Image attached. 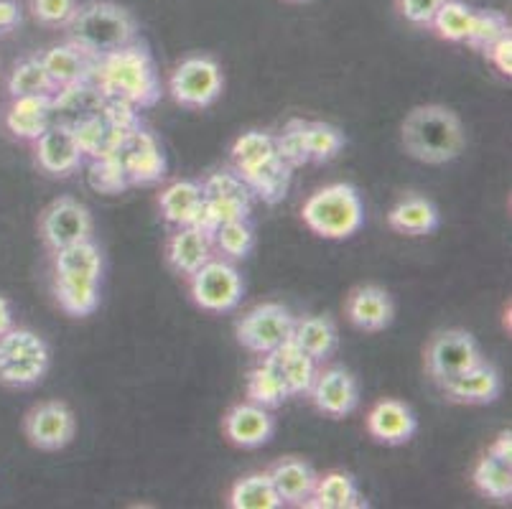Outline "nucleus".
Returning <instances> with one entry per match:
<instances>
[{
    "instance_id": "obj_1",
    "label": "nucleus",
    "mask_w": 512,
    "mask_h": 509,
    "mask_svg": "<svg viewBox=\"0 0 512 509\" xmlns=\"http://www.w3.org/2000/svg\"><path fill=\"white\" fill-rule=\"evenodd\" d=\"M92 84L105 100L125 102L138 112L148 110L161 100V79L146 44L133 41L113 54L97 59L92 69Z\"/></svg>"
},
{
    "instance_id": "obj_6",
    "label": "nucleus",
    "mask_w": 512,
    "mask_h": 509,
    "mask_svg": "<svg viewBox=\"0 0 512 509\" xmlns=\"http://www.w3.org/2000/svg\"><path fill=\"white\" fill-rule=\"evenodd\" d=\"M204 204L199 209V217L194 227H202L204 232L212 235L222 222L232 219H250L253 214L255 196L248 189V184L240 176L225 168V171H214L212 176L202 181Z\"/></svg>"
},
{
    "instance_id": "obj_16",
    "label": "nucleus",
    "mask_w": 512,
    "mask_h": 509,
    "mask_svg": "<svg viewBox=\"0 0 512 509\" xmlns=\"http://www.w3.org/2000/svg\"><path fill=\"white\" fill-rule=\"evenodd\" d=\"M222 433L237 448H260L276 436V415L253 400H242L225 413Z\"/></svg>"
},
{
    "instance_id": "obj_5",
    "label": "nucleus",
    "mask_w": 512,
    "mask_h": 509,
    "mask_svg": "<svg viewBox=\"0 0 512 509\" xmlns=\"http://www.w3.org/2000/svg\"><path fill=\"white\" fill-rule=\"evenodd\" d=\"M51 367V347L34 329L13 324L0 336V385L29 390L39 385Z\"/></svg>"
},
{
    "instance_id": "obj_11",
    "label": "nucleus",
    "mask_w": 512,
    "mask_h": 509,
    "mask_svg": "<svg viewBox=\"0 0 512 509\" xmlns=\"http://www.w3.org/2000/svg\"><path fill=\"white\" fill-rule=\"evenodd\" d=\"M39 235L51 252L87 242L95 235V219L90 209L72 196H59L39 217Z\"/></svg>"
},
{
    "instance_id": "obj_35",
    "label": "nucleus",
    "mask_w": 512,
    "mask_h": 509,
    "mask_svg": "<svg viewBox=\"0 0 512 509\" xmlns=\"http://www.w3.org/2000/svg\"><path fill=\"white\" fill-rule=\"evenodd\" d=\"M291 179H293V168L283 161L281 156H276L273 161L265 163L263 168H258L255 174H250L245 179L248 189L253 191L255 199H260L268 207H276L278 202H283L291 189Z\"/></svg>"
},
{
    "instance_id": "obj_27",
    "label": "nucleus",
    "mask_w": 512,
    "mask_h": 509,
    "mask_svg": "<svg viewBox=\"0 0 512 509\" xmlns=\"http://www.w3.org/2000/svg\"><path fill=\"white\" fill-rule=\"evenodd\" d=\"M105 102L107 100L102 97V92L92 82L64 87V90H59L54 95V115H51V123L77 128L79 123H85V120L100 115Z\"/></svg>"
},
{
    "instance_id": "obj_23",
    "label": "nucleus",
    "mask_w": 512,
    "mask_h": 509,
    "mask_svg": "<svg viewBox=\"0 0 512 509\" xmlns=\"http://www.w3.org/2000/svg\"><path fill=\"white\" fill-rule=\"evenodd\" d=\"M268 476H271L283 507H306L316 487V479H319L314 466L309 461L299 459V456H283V459H278L268 469Z\"/></svg>"
},
{
    "instance_id": "obj_38",
    "label": "nucleus",
    "mask_w": 512,
    "mask_h": 509,
    "mask_svg": "<svg viewBox=\"0 0 512 509\" xmlns=\"http://www.w3.org/2000/svg\"><path fill=\"white\" fill-rule=\"evenodd\" d=\"M474 21V8H469L462 0H446L444 6L436 11L431 28L436 36L451 44H467V36L472 31Z\"/></svg>"
},
{
    "instance_id": "obj_30",
    "label": "nucleus",
    "mask_w": 512,
    "mask_h": 509,
    "mask_svg": "<svg viewBox=\"0 0 512 509\" xmlns=\"http://www.w3.org/2000/svg\"><path fill=\"white\" fill-rule=\"evenodd\" d=\"M291 342L304 349L314 362L324 364L339 347V329L329 316H304L293 321Z\"/></svg>"
},
{
    "instance_id": "obj_49",
    "label": "nucleus",
    "mask_w": 512,
    "mask_h": 509,
    "mask_svg": "<svg viewBox=\"0 0 512 509\" xmlns=\"http://www.w3.org/2000/svg\"><path fill=\"white\" fill-rule=\"evenodd\" d=\"M0 36H3V34H0Z\"/></svg>"
},
{
    "instance_id": "obj_34",
    "label": "nucleus",
    "mask_w": 512,
    "mask_h": 509,
    "mask_svg": "<svg viewBox=\"0 0 512 509\" xmlns=\"http://www.w3.org/2000/svg\"><path fill=\"white\" fill-rule=\"evenodd\" d=\"M271 354L276 357L278 370H281L283 380H286L288 390H291V398L293 395H309L316 372H319V362H314L304 349L296 347L293 342H286L281 349Z\"/></svg>"
},
{
    "instance_id": "obj_46",
    "label": "nucleus",
    "mask_w": 512,
    "mask_h": 509,
    "mask_svg": "<svg viewBox=\"0 0 512 509\" xmlns=\"http://www.w3.org/2000/svg\"><path fill=\"white\" fill-rule=\"evenodd\" d=\"M21 8L18 0H0V34L6 36L21 26Z\"/></svg>"
},
{
    "instance_id": "obj_39",
    "label": "nucleus",
    "mask_w": 512,
    "mask_h": 509,
    "mask_svg": "<svg viewBox=\"0 0 512 509\" xmlns=\"http://www.w3.org/2000/svg\"><path fill=\"white\" fill-rule=\"evenodd\" d=\"M306 138V153H309V163H329L342 153L344 148V133L329 123H319V120H306L304 125Z\"/></svg>"
},
{
    "instance_id": "obj_22",
    "label": "nucleus",
    "mask_w": 512,
    "mask_h": 509,
    "mask_svg": "<svg viewBox=\"0 0 512 509\" xmlns=\"http://www.w3.org/2000/svg\"><path fill=\"white\" fill-rule=\"evenodd\" d=\"M51 115H54V95L11 97L3 123H6V130L13 138L34 143L51 125Z\"/></svg>"
},
{
    "instance_id": "obj_2",
    "label": "nucleus",
    "mask_w": 512,
    "mask_h": 509,
    "mask_svg": "<svg viewBox=\"0 0 512 509\" xmlns=\"http://www.w3.org/2000/svg\"><path fill=\"white\" fill-rule=\"evenodd\" d=\"M400 143L406 153L426 166L456 161L467 146V133L454 110L444 105H418L400 125Z\"/></svg>"
},
{
    "instance_id": "obj_21",
    "label": "nucleus",
    "mask_w": 512,
    "mask_h": 509,
    "mask_svg": "<svg viewBox=\"0 0 512 509\" xmlns=\"http://www.w3.org/2000/svg\"><path fill=\"white\" fill-rule=\"evenodd\" d=\"M214 258L212 235L202 227L186 224V227H174V232L166 240V263L181 278L197 273L204 263Z\"/></svg>"
},
{
    "instance_id": "obj_13",
    "label": "nucleus",
    "mask_w": 512,
    "mask_h": 509,
    "mask_svg": "<svg viewBox=\"0 0 512 509\" xmlns=\"http://www.w3.org/2000/svg\"><path fill=\"white\" fill-rule=\"evenodd\" d=\"M23 433L39 451H62L74 441L77 418L64 400H44L26 413Z\"/></svg>"
},
{
    "instance_id": "obj_29",
    "label": "nucleus",
    "mask_w": 512,
    "mask_h": 509,
    "mask_svg": "<svg viewBox=\"0 0 512 509\" xmlns=\"http://www.w3.org/2000/svg\"><path fill=\"white\" fill-rule=\"evenodd\" d=\"M100 280L92 275H57L54 273V296L59 308L74 319L92 316L100 306Z\"/></svg>"
},
{
    "instance_id": "obj_40",
    "label": "nucleus",
    "mask_w": 512,
    "mask_h": 509,
    "mask_svg": "<svg viewBox=\"0 0 512 509\" xmlns=\"http://www.w3.org/2000/svg\"><path fill=\"white\" fill-rule=\"evenodd\" d=\"M90 186L100 194H123L130 189L125 168L118 156H105V158H92L90 163Z\"/></svg>"
},
{
    "instance_id": "obj_24",
    "label": "nucleus",
    "mask_w": 512,
    "mask_h": 509,
    "mask_svg": "<svg viewBox=\"0 0 512 509\" xmlns=\"http://www.w3.org/2000/svg\"><path fill=\"white\" fill-rule=\"evenodd\" d=\"M439 224V207L421 194L400 196L388 212L390 230L406 237H426L439 230Z\"/></svg>"
},
{
    "instance_id": "obj_20",
    "label": "nucleus",
    "mask_w": 512,
    "mask_h": 509,
    "mask_svg": "<svg viewBox=\"0 0 512 509\" xmlns=\"http://www.w3.org/2000/svg\"><path fill=\"white\" fill-rule=\"evenodd\" d=\"M444 395L449 403L456 405H490L502 395V375L495 364L477 362L474 367L456 375L454 380L446 382Z\"/></svg>"
},
{
    "instance_id": "obj_31",
    "label": "nucleus",
    "mask_w": 512,
    "mask_h": 509,
    "mask_svg": "<svg viewBox=\"0 0 512 509\" xmlns=\"http://www.w3.org/2000/svg\"><path fill=\"white\" fill-rule=\"evenodd\" d=\"M276 156V135L265 133V130H248V133H242L230 148L232 171L242 181L248 179L250 174H255L258 168H263L268 161H273Z\"/></svg>"
},
{
    "instance_id": "obj_8",
    "label": "nucleus",
    "mask_w": 512,
    "mask_h": 509,
    "mask_svg": "<svg viewBox=\"0 0 512 509\" xmlns=\"http://www.w3.org/2000/svg\"><path fill=\"white\" fill-rule=\"evenodd\" d=\"M186 283H189V296L194 306L207 314H230L245 296V280L237 270V263L220 255H214L197 273L189 275Z\"/></svg>"
},
{
    "instance_id": "obj_33",
    "label": "nucleus",
    "mask_w": 512,
    "mask_h": 509,
    "mask_svg": "<svg viewBox=\"0 0 512 509\" xmlns=\"http://www.w3.org/2000/svg\"><path fill=\"white\" fill-rule=\"evenodd\" d=\"M227 507L232 509H281L283 502L273 487L268 471L248 474L232 484L227 494Z\"/></svg>"
},
{
    "instance_id": "obj_47",
    "label": "nucleus",
    "mask_w": 512,
    "mask_h": 509,
    "mask_svg": "<svg viewBox=\"0 0 512 509\" xmlns=\"http://www.w3.org/2000/svg\"><path fill=\"white\" fill-rule=\"evenodd\" d=\"M13 324H16V321H13L11 301H8V298L3 296V293H0V336L6 334V331L11 329Z\"/></svg>"
},
{
    "instance_id": "obj_44",
    "label": "nucleus",
    "mask_w": 512,
    "mask_h": 509,
    "mask_svg": "<svg viewBox=\"0 0 512 509\" xmlns=\"http://www.w3.org/2000/svg\"><path fill=\"white\" fill-rule=\"evenodd\" d=\"M444 3L446 0H398V11L413 26H431L436 11Z\"/></svg>"
},
{
    "instance_id": "obj_41",
    "label": "nucleus",
    "mask_w": 512,
    "mask_h": 509,
    "mask_svg": "<svg viewBox=\"0 0 512 509\" xmlns=\"http://www.w3.org/2000/svg\"><path fill=\"white\" fill-rule=\"evenodd\" d=\"M510 34V21H507L505 13L500 11H474L472 31L467 36V44L472 49L484 51L487 46L495 44L500 36Z\"/></svg>"
},
{
    "instance_id": "obj_26",
    "label": "nucleus",
    "mask_w": 512,
    "mask_h": 509,
    "mask_svg": "<svg viewBox=\"0 0 512 509\" xmlns=\"http://www.w3.org/2000/svg\"><path fill=\"white\" fill-rule=\"evenodd\" d=\"M204 204L202 181L194 179H176L166 184L158 194V209L161 217L171 227H186L194 224L199 217V209Z\"/></svg>"
},
{
    "instance_id": "obj_48",
    "label": "nucleus",
    "mask_w": 512,
    "mask_h": 509,
    "mask_svg": "<svg viewBox=\"0 0 512 509\" xmlns=\"http://www.w3.org/2000/svg\"><path fill=\"white\" fill-rule=\"evenodd\" d=\"M291 3H304V0H291Z\"/></svg>"
},
{
    "instance_id": "obj_42",
    "label": "nucleus",
    "mask_w": 512,
    "mask_h": 509,
    "mask_svg": "<svg viewBox=\"0 0 512 509\" xmlns=\"http://www.w3.org/2000/svg\"><path fill=\"white\" fill-rule=\"evenodd\" d=\"M306 120L293 118L283 128V133L276 135V153L288 163L291 168H299L309 163V153H306V138H304Z\"/></svg>"
},
{
    "instance_id": "obj_36",
    "label": "nucleus",
    "mask_w": 512,
    "mask_h": 509,
    "mask_svg": "<svg viewBox=\"0 0 512 509\" xmlns=\"http://www.w3.org/2000/svg\"><path fill=\"white\" fill-rule=\"evenodd\" d=\"M214 255L240 263V260L250 258L255 250V227L250 219H232V222H222L217 230L212 232Z\"/></svg>"
},
{
    "instance_id": "obj_10",
    "label": "nucleus",
    "mask_w": 512,
    "mask_h": 509,
    "mask_svg": "<svg viewBox=\"0 0 512 509\" xmlns=\"http://www.w3.org/2000/svg\"><path fill=\"white\" fill-rule=\"evenodd\" d=\"M482 349H479L477 339L464 329H444L436 331L431 336V342L426 344L423 352V364H426L428 377L439 387L454 380L456 375H462L464 370L482 362Z\"/></svg>"
},
{
    "instance_id": "obj_18",
    "label": "nucleus",
    "mask_w": 512,
    "mask_h": 509,
    "mask_svg": "<svg viewBox=\"0 0 512 509\" xmlns=\"http://www.w3.org/2000/svg\"><path fill=\"white\" fill-rule=\"evenodd\" d=\"M344 314L355 329L365 331V334H377L395 321L393 296L375 283L357 286L344 301Z\"/></svg>"
},
{
    "instance_id": "obj_17",
    "label": "nucleus",
    "mask_w": 512,
    "mask_h": 509,
    "mask_svg": "<svg viewBox=\"0 0 512 509\" xmlns=\"http://www.w3.org/2000/svg\"><path fill=\"white\" fill-rule=\"evenodd\" d=\"M472 482L479 494L510 502L512 499V433L502 431L487 448V454L477 461L472 471Z\"/></svg>"
},
{
    "instance_id": "obj_14",
    "label": "nucleus",
    "mask_w": 512,
    "mask_h": 509,
    "mask_svg": "<svg viewBox=\"0 0 512 509\" xmlns=\"http://www.w3.org/2000/svg\"><path fill=\"white\" fill-rule=\"evenodd\" d=\"M36 166L54 179H64L79 171L85 163V151L79 146L77 135L69 125L51 123L39 138L34 140Z\"/></svg>"
},
{
    "instance_id": "obj_4",
    "label": "nucleus",
    "mask_w": 512,
    "mask_h": 509,
    "mask_svg": "<svg viewBox=\"0 0 512 509\" xmlns=\"http://www.w3.org/2000/svg\"><path fill=\"white\" fill-rule=\"evenodd\" d=\"M301 219L324 240H349L365 224V204L352 184H329L316 189L301 207Z\"/></svg>"
},
{
    "instance_id": "obj_12",
    "label": "nucleus",
    "mask_w": 512,
    "mask_h": 509,
    "mask_svg": "<svg viewBox=\"0 0 512 509\" xmlns=\"http://www.w3.org/2000/svg\"><path fill=\"white\" fill-rule=\"evenodd\" d=\"M115 156L123 163L130 186L161 184L166 179V171H169L161 143L151 130L143 128V123L125 135Z\"/></svg>"
},
{
    "instance_id": "obj_19",
    "label": "nucleus",
    "mask_w": 512,
    "mask_h": 509,
    "mask_svg": "<svg viewBox=\"0 0 512 509\" xmlns=\"http://www.w3.org/2000/svg\"><path fill=\"white\" fill-rule=\"evenodd\" d=\"M367 433L385 446H406L418 431V418L403 400H377L367 413Z\"/></svg>"
},
{
    "instance_id": "obj_28",
    "label": "nucleus",
    "mask_w": 512,
    "mask_h": 509,
    "mask_svg": "<svg viewBox=\"0 0 512 509\" xmlns=\"http://www.w3.org/2000/svg\"><path fill=\"white\" fill-rule=\"evenodd\" d=\"M309 509H362L367 507V499L362 497L357 479L347 471H327L319 474L311 499L306 502Z\"/></svg>"
},
{
    "instance_id": "obj_7",
    "label": "nucleus",
    "mask_w": 512,
    "mask_h": 509,
    "mask_svg": "<svg viewBox=\"0 0 512 509\" xmlns=\"http://www.w3.org/2000/svg\"><path fill=\"white\" fill-rule=\"evenodd\" d=\"M225 90V74L212 56H186L169 74L171 100L186 110H207L220 100Z\"/></svg>"
},
{
    "instance_id": "obj_15",
    "label": "nucleus",
    "mask_w": 512,
    "mask_h": 509,
    "mask_svg": "<svg viewBox=\"0 0 512 509\" xmlns=\"http://www.w3.org/2000/svg\"><path fill=\"white\" fill-rule=\"evenodd\" d=\"M309 398L319 413L329 415V418H344V415L355 413L360 405V382L339 364L324 367V370L319 367Z\"/></svg>"
},
{
    "instance_id": "obj_37",
    "label": "nucleus",
    "mask_w": 512,
    "mask_h": 509,
    "mask_svg": "<svg viewBox=\"0 0 512 509\" xmlns=\"http://www.w3.org/2000/svg\"><path fill=\"white\" fill-rule=\"evenodd\" d=\"M8 95L29 97V95H57V87L46 74L41 54L23 56L13 64V72L8 77Z\"/></svg>"
},
{
    "instance_id": "obj_32",
    "label": "nucleus",
    "mask_w": 512,
    "mask_h": 509,
    "mask_svg": "<svg viewBox=\"0 0 512 509\" xmlns=\"http://www.w3.org/2000/svg\"><path fill=\"white\" fill-rule=\"evenodd\" d=\"M288 398H291V390H288L286 380H283L281 370H278L276 357L265 354L253 370L248 372V400L263 405V408L276 410Z\"/></svg>"
},
{
    "instance_id": "obj_25",
    "label": "nucleus",
    "mask_w": 512,
    "mask_h": 509,
    "mask_svg": "<svg viewBox=\"0 0 512 509\" xmlns=\"http://www.w3.org/2000/svg\"><path fill=\"white\" fill-rule=\"evenodd\" d=\"M41 62H44L46 74L54 82L57 92L64 87H72V84L90 82L92 69H95V59H90L85 51H79L69 41L41 51Z\"/></svg>"
},
{
    "instance_id": "obj_3",
    "label": "nucleus",
    "mask_w": 512,
    "mask_h": 509,
    "mask_svg": "<svg viewBox=\"0 0 512 509\" xmlns=\"http://www.w3.org/2000/svg\"><path fill=\"white\" fill-rule=\"evenodd\" d=\"M67 41L90 59H102L138 39V23L128 8L113 0H87L67 23Z\"/></svg>"
},
{
    "instance_id": "obj_9",
    "label": "nucleus",
    "mask_w": 512,
    "mask_h": 509,
    "mask_svg": "<svg viewBox=\"0 0 512 509\" xmlns=\"http://www.w3.org/2000/svg\"><path fill=\"white\" fill-rule=\"evenodd\" d=\"M293 321L296 319L291 316V311L281 303H258L237 321L235 336L242 349L265 357L291 342Z\"/></svg>"
},
{
    "instance_id": "obj_43",
    "label": "nucleus",
    "mask_w": 512,
    "mask_h": 509,
    "mask_svg": "<svg viewBox=\"0 0 512 509\" xmlns=\"http://www.w3.org/2000/svg\"><path fill=\"white\" fill-rule=\"evenodd\" d=\"M77 0H29V11L34 21L49 28H64L77 11Z\"/></svg>"
},
{
    "instance_id": "obj_45",
    "label": "nucleus",
    "mask_w": 512,
    "mask_h": 509,
    "mask_svg": "<svg viewBox=\"0 0 512 509\" xmlns=\"http://www.w3.org/2000/svg\"><path fill=\"white\" fill-rule=\"evenodd\" d=\"M482 54L487 56V62H490L502 77L507 79L512 77V31L510 34L500 36V39H497L492 46H487Z\"/></svg>"
}]
</instances>
